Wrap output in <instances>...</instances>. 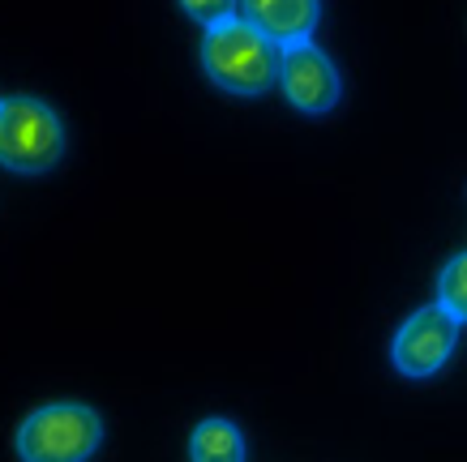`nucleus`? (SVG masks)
<instances>
[{"label":"nucleus","instance_id":"nucleus-6","mask_svg":"<svg viewBox=\"0 0 467 462\" xmlns=\"http://www.w3.org/2000/svg\"><path fill=\"white\" fill-rule=\"evenodd\" d=\"M241 14L249 17L270 43L296 47V43H309L313 26H317V17H322V5H317V0H249Z\"/></svg>","mask_w":467,"mask_h":462},{"label":"nucleus","instance_id":"nucleus-7","mask_svg":"<svg viewBox=\"0 0 467 462\" xmlns=\"http://www.w3.org/2000/svg\"><path fill=\"white\" fill-rule=\"evenodd\" d=\"M189 458L193 462H244V436L232 420H202L189 436Z\"/></svg>","mask_w":467,"mask_h":462},{"label":"nucleus","instance_id":"nucleus-5","mask_svg":"<svg viewBox=\"0 0 467 462\" xmlns=\"http://www.w3.org/2000/svg\"><path fill=\"white\" fill-rule=\"evenodd\" d=\"M279 86H284V95L296 103L300 112H309V116L330 112V108L339 103V95H343V82H339L335 60L326 56L313 39L296 43V47H284Z\"/></svg>","mask_w":467,"mask_h":462},{"label":"nucleus","instance_id":"nucleus-1","mask_svg":"<svg viewBox=\"0 0 467 462\" xmlns=\"http://www.w3.org/2000/svg\"><path fill=\"white\" fill-rule=\"evenodd\" d=\"M202 65L232 95H262L279 82L284 47L270 43L244 14H232L227 22L206 30L202 39Z\"/></svg>","mask_w":467,"mask_h":462},{"label":"nucleus","instance_id":"nucleus-8","mask_svg":"<svg viewBox=\"0 0 467 462\" xmlns=\"http://www.w3.org/2000/svg\"><path fill=\"white\" fill-rule=\"evenodd\" d=\"M438 304L446 308V313H451L459 325L467 322V249L454 252L451 262H446V270H441V279H438Z\"/></svg>","mask_w":467,"mask_h":462},{"label":"nucleus","instance_id":"nucleus-4","mask_svg":"<svg viewBox=\"0 0 467 462\" xmlns=\"http://www.w3.org/2000/svg\"><path fill=\"white\" fill-rule=\"evenodd\" d=\"M454 343H459V322L441 304H425L399 325L390 360L403 377H433L454 355Z\"/></svg>","mask_w":467,"mask_h":462},{"label":"nucleus","instance_id":"nucleus-3","mask_svg":"<svg viewBox=\"0 0 467 462\" xmlns=\"http://www.w3.org/2000/svg\"><path fill=\"white\" fill-rule=\"evenodd\" d=\"M103 446V420L86 403H47L35 406L17 424L22 462H86Z\"/></svg>","mask_w":467,"mask_h":462},{"label":"nucleus","instance_id":"nucleus-2","mask_svg":"<svg viewBox=\"0 0 467 462\" xmlns=\"http://www.w3.org/2000/svg\"><path fill=\"white\" fill-rule=\"evenodd\" d=\"M65 154V120L35 95L0 98V163L22 176L52 171Z\"/></svg>","mask_w":467,"mask_h":462}]
</instances>
